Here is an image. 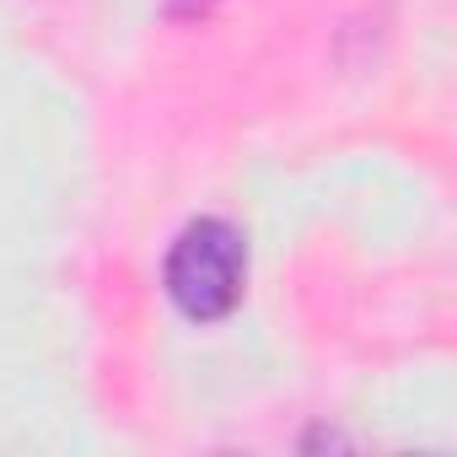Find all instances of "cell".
I'll return each mask as SVG.
<instances>
[{
    "label": "cell",
    "instance_id": "cell-1",
    "mask_svg": "<svg viewBox=\"0 0 457 457\" xmlns=\"http://www.w3.org/2000/svg\"><path fill=\"white\" fill-rule=\"evenodd\" d=\"M167 296L183 318L194 323H215L226 318L237 302H243V286H248V243L232 220H188L172 253H167Z\"/></svg>",
    "mask_w": 457,
    "mask_h": 457
}]
</instances>
